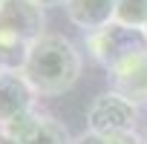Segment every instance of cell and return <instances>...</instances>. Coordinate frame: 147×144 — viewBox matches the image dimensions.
Wrapping results in <instances>:
<instances>
[{"label": "cell", "instance_id": "6da1fadb", "mask_svg": "<svg viewBox=\"0 0 147 144\" xmlns=\"http://www.w3.org/2000/svg\"><path fill=\"white\" fill-rule=\"evenodd\" d=\"M81 66L84 61L75 43L63 35L46 32L32 43L20 72L38 95H63L81 78Z\"/></svg>", "mask_w": 147, "mask_h": 144}, {"label": "cell", "instance_id": "7a4b0ae2", "mask_svg": "<svg viewBox=\"0 0 147 144\" xmlns=\"http://www.w3.org/2000/svg\"><path fill=\"white\" fill-rule=\"evenodd\" d=\"M43 32V6L35 0H3L0 6V69H23V61Z\"/></svg>", "mask_w": 147, "mask_h": 144}, {"label": "cell", "instance_id": "3957f363", "mask_svg": "<svg viewBox=\"0 0 147 144\" xmlns=\"http://www.w3.org/2000/svg\"><path fill=\"white\" fill-rule=\"evenodd\" d=\"M87 49L110 72L118 63L130 61L133 55L147 52V35H144V29H130V26H121V23H110L107 29L87 38Z\"/></svg>", "mask_w": 147, "mask_h": 144}, {"label": "cell", "instance_id": "277c9868", "mask_svg": "<svg viewBox=\"0 0 147 144\" xmlns=\"http://www.w3.org/2000/svg\"><path fill=\"white\" fill-rule=\"evenodd\" d=\"M138 107L118 92H101L87 110V130L98 135H118V133H136Z\"/></svg>", "mask_w": 147, "mask_h": 144}, {"label": "cell", "instance_id": "5b68a950", "mask_svg": "<svg viewBox=\"0 0 147 144\" xmlns=\"http://www.w3.org/2000/svg\"><path fill=\"white\" fill-rule=\"evenodd\" d=\"M3 130L12 138H18L20 144H75V138L69 135V130L58 118H52L46 112H38V110L20 115L18 121H12Z\"/></svg>", "mask_w": 147, "mask_h": 144}, {"label": "cell", "instance_id": "8992f818", "mask_svg": "<svg viewBox=\"0 0 147 144\" xmlns=\"http://www.w3.org/2000/svg\"><path fill=\"white\" fill-rule=\"evenodd\" d=\"M38 92L20 69H0V130L35 110Z\"/></svg>", "mask_w": 147, "mask_h": 144}, {"label": "cell", "instance_id": "52a82bcc", "mask_svg": "<svg viewBox=\"0 0 147 144\" xmlns=\"http://www.w3.org/2000/svg\"><path fill=\"white\" fill-rule=\"evenodd\" d=\"M115 6H118V0H66L63 12L72 20V26H78L90 38L107 29L110 23H115Z\"/></svg>", "mask_w": 147, "mask_h": 144}, {"label": "cell", "instance_id": "ba28073f", "mask_svg": "<svg viewBox=\"0 0 147 144\" xmlns=\"http://www.w3.org/2000/svg\"><path fill=\"white\" fill-rule=\"evenodd\" d=\"M110 84H113V92H118L133 104L147 101V52L133 55L130 61L110 69Z\"/></svg>", "mask_w": 147, "mask_h": 144}, {"label": "cell", "instance_id": "9c48e42d", "mask_svg": "<svg viewBox=\"0 0 147 144\" xmlns=\"http://www.w3.org/2000/svg\"><path fill=\"white\" fill-rule=\"evenodd\" d=\"M115 23L130 29H147V0H118Z\"/></svg>", "mask_w": 147, "mask_h": 144}, {"label": "cell", "instance_id": "30bf717a", "mask_svg": "<svg viewBox=\"0 0 147 144\" xmlns=\"http://www.w3.org/2000/svg\"><path fill=\"white\" fill-rule=\"evenodd\" d=\"M75 144H110V141H107V135H98V133H90L87 130L84 135L75 138Z\"/></svg>", "mask_w": 147, "mask_h": 144}, {"label": "cell", "instance_id": "8fae6325", "mask_svg": "<svg viewBox=\"0 0 147 144\" xmlns=\"http://www.w3.org/2000/svg\"><path fill=\"white\" fill-rule=\"evenodd\" d=\"M38 6H43V9H49V6H63L66 0H35Z\"/></svg>", "mask_w": 147, "mask_h": 144}, {"label": "cell", "instance_id": "7c38bea8", "mask_svg": "<svg viewBox=\"0 0 147 144\" xmlns=\"http://www.w3.org/2000/svg\"><path fill=\"white\" fill-rule=\"evenodd\" d=\"M0 144H20V141H18V138H12L6 130H0Z\"/></svg>", "mask_w": 147, "mask_h": 144}, {"label": "cell", "instance_id": "4fadbf2b", "mask_svg": "<svg viewBox=\"0 0 147 144\" xmlns=\"http://www.w3.org/2000/svg\"><path fill=\"white\" fill-rule=\"evenodd\" d=\"M0 6H3V0H0Z\"/></svg>", "mask_w": 147, "mask_h": 144}, {"label": "cell", "instance_id": "5bb4252c", "mask_svg": "<svg viewBox=\"0 0 147 144\" xmlns=\"http://www.w3.org/2000/svg\"><path fill=\"white\" fill-rule=\"evenodd\" d=\"M144 35H147V29H144Z\"/></svg>", "mask_w": 147, "mask_h": 144}]
</instances>
